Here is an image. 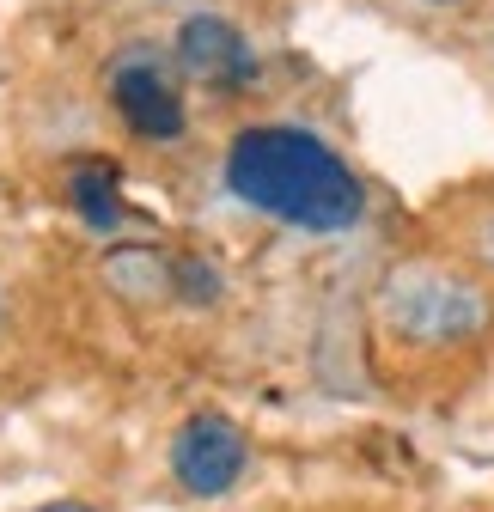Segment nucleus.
<instances>
[{
    "label": "nucleus",
    "instance_id": "1a4fd4ad",
    "mask_svg": "<svg viewBox=\"0 0 494 512\" xmlns=\"http://www.w3.org/2000/svg\"><path fill=\"white\" fill-rule=\"evenodd\" d=\"M31 512H98L92 500H43V506H31Z\"/></svg>",
    "mask_w": 494,
    "mask_h": 512
},
{
    "label": "nucleus",
    "instance_id": "9d476101",
    "mask_svg": "<svg viewBox=\"0 0 494 512\" xmlns=\"http://www.w3.org/2000/svg\"><path fill=\"white\" fill-rule=\"evenodd\" d=\"M427 7H458V0H427Z\"/></svg>",
    "mask_w": 494,
    "mask_h": 512
},
{
    "label": "nucleus",
    "instance_id": "39448f33",
    "mask_svg": "<svg viewBox=\"0 0 494 512\" xmlns=\"http://www.w3.org/2000/svg\"><path fill=\"white\" fill-rule=\"evenodd\" d=\"M171 55H177L183 74H196V80H208V86H220V92H238V86L257 80V49H251V37H244L232 19H220V13L183 19Z\"/></svg>",
    "mask_w": 494,
    "mask_h": 512
},
{
    "label": "nucleus",
    "instance_id": "423d86ee",
    "mask_svg": "<svg viewBox=\"0 0 494 512\" xmlns=\"http://www.w3.org/2000/svg\"><path fill=\"white\" fill-rule=\"evenodd\" d=\"M68 202H74V214H80L86 226L110 232V226L122 220V171L104 165V159H80V165L68 171Z\"/></svg>",
    "mask_w": 494,
    "mask_h": 512
},
{
    "label": "nucleus",
    "instance_id": "f257e3e1",
    "mask_svg": "<svg viewBox=\"0 0 494 512\" xmlns=\"http://www.w3.org/2000/svg\"><path fill=\"white\" fill-rule=\"evenodd\" d=\"M226 189L281 226L348 232L366 214V189L348 159L299 122H251L226 147Z\"/></svg>",
    "mask_w": 494,
    "mask_h": 512
},
{
    "label": "nucleus",
    "instance_id": "f03ea898",
    "mask_svg": "<svg viewBox=\"0 0 494 512\" xmlns=\"http://www.w3.org/2000/svg\"><path fill=\"white\" fill-rule=\"evenodd\" d=\"M379 324L403 348L440 354V348H470L476 336H488L494 305L470 275L446 263H403L379 287Z\"/></svg>",
    "mask_w": 494,
    "mask_h": 512
},
{
    "label": "nucleus",
    "instance_id": "20e7f679",
    "mask_svg": "<svg viewBox=\"0 0 494 512\" xmlns=\"http://www.w3.org/2000/svg\"><path fill=\"white\" fill-rule=\"evenodd\" d=\"M244 470H251V439H244V427L232 415L202 409L171 433V476L183 494L220 500L244 482Z\"/></svg>",
    "mask_w": 494,
    "mask_h": 512
},
{
    "label": "nucleus",
    "instance_id": "7ed1b4c3",
    "mask_svg": "<svg viewBox=\"0 0 494 512\" xmlns=\"http://www.w3.org/2000/svg\"><path fill=\"white\" fill-rule=\"evenodd\" d=\"M110 104L122 116L135 141H177L190 128V110H183V92L171 80V61L153 43H129L110 61Z\"/></svg>",
    "mask_w": 494,
    "mask_h": 512
},
{
    "label": "nucleus",
    "instance_id": "6e6552de",
    "mask_svg": "<svg viewBox=\"0 0 494 512\" xmlns=\"http://www.w3.org/2000/svg\"><path fill=\"white\" fill-rule=\"evenodd\" d=\"M476 256H482V263L494 269V214H488V220L476 226Z\"/></svg>",
    "mask_w": 494,
    "mask_h": 512
},
{
    "label": "nucleus",
    "instance_id": "0eeeda50",
    "mask_svg": "<svg viewBox=\"0 0 494 512\" xmlns=\"http://www.w3.org/2000/svg\"><path fill=\"white\" fill-rule=\"evenodd\" d=\"M165 287H177L183 305H214L226 293V281H220V269L208 263V256H171V263H165Z\"/></svg>",
    "mask_w": 494,
    "mask_h": 512
}]
</instances>
